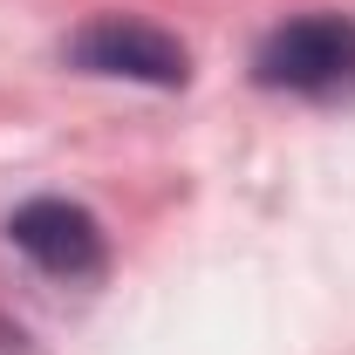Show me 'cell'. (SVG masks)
Returning a JSON list of instances; mask_svg holds the SVG:
<instances>
[{
    "label": "cell",
    "instance_id": "6da1fadb",
    "mask_svg": "<svg viewBox=\"0 0 355 355\" xmlns=\"http://www.w3.org/2000/svg\"><path fill=\"white\" fill-rule=\"evenodd\" d=\"M253 83L273 96L349 103L355 96V14H294L253 48Z\"/></svg>",
    "mask_w": 355,
    "mask_h": 355
},
{
    "label": "cell",
    "instance_id": "3957f363",
    "mask_svg": "<svg viewBox=\"0 0 355 355\" xmlns=\"http://www.w3.org/2000/svg\"><path fill=\"white\" fill-rule=\"evenodd\" d=\"M7 246L28 266H42L48 280H96L110 266V232L103 219L62 198V191H42V198H21L7 212Z\"/></svg>",
    "mask_w": 355,
    "mask_h": 355
},
{
    "label": "cell",
    "instance_id": "7a4b0ae2",
    "mask_svg": "<svg viewBox=\"0 0 355 355\" xmlns=\"http://www.w3.org/2000/svg\"><path fill=\"white\" fill-rule=\"evenodd\" d=\"M69 69L83 76H110V83H144V89H184L191 83V48L171 28L144 21V14H96L69 42Z\"/></svg>",
    "mask_w": 355,
    "mask_h": 355
}]
</instances>
